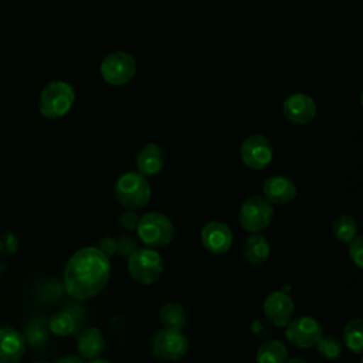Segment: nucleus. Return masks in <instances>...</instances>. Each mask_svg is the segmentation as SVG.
Masks as SVG:
<instances>
[{"mask_svg":"<svg viewBox=\"0 0 363 363\" xmlns=\"http://www.w3.org/2000/svg\"><path fill=\"white\" fill-rule=\"evenodd\" d=\"M242 163L252 170L265 169L274 157V149L269 140L262 135H251L245 138L240 146Z\"/></svg>","mask_w":363,"mask_h":363,"instance_id":"nucleus-10","label":"nucleus"},{"mask_svg":"<svg viewBox=\"0 0 363 363\" xmlns=\"http://www.w3.org/2000/svg\"><path fill=\"white\" fill-rule=\"evenodd\" d=\"M35 363H48V362H35Z\"/></svg>","mask_w":363,"mask_h":363,"instance_id":"nucleus-33","label":"nucleus"},{"mask_svg":"<svg viewBox=\"0 0 363 363\" xmlns=\"http://www.w3.org/2000/svg\"><path fill=\"white\" fill-rule=\"evenodd\" d=\"M106 257H111L116 254V238L111 235H105L99 240V247H98Z\"/></svg>","mask_w":363,"mask_h":363,"instance_id":"nucleus-29","label":"nucleus"},{"mask_svg":"<svg viewBox=\"0 0 363 363\" xmlns=\"http://www.w3.org/2000/svg\"><path fill=\"white\" fill-rule=\"evenodd\" d=\"M57 363H85V359L81 356H62Z\"/></svg>","mask_w":363,"mask_h":363,"instance_id":"nucleus-30","label":"nucleus"},{"mask_svg":"<svg viewBox=\"0 0 363 363\" xmlns=\"http://www.w3.org/2000/svg\"><path fill=\"white\" fill-rule=\"evenodd\" d=\"M150 350L159 360L176 362L186 356L189 340L182 330L162 329L155 332L150 339Z\"/></svg>","mask_w":363,"mask_h":363,"instance_id":"nucleus-7","label":"nucleus"},{"mask_svg":"<svg viewBox=\"0 0 363 363\" xmlns=\"http://www.w3.org/2000/svg\"><path fill=\"white\" fill-rule=\"evenodd\" d=\"M139 214L135 211V210H126L121 214L119 217V224L121 227H123L125 230H129V231H133L136 230L138 227V223H139Z\"/></svg>","mask_w":363,"mask_h":363,"instance_id":"nucleus-27","label":"nucleus"},{"mask_svg":"<svg viewBox=\"0 0 363 363\" xmlns=\"http://www.w3.org/2000/svg\"><path fill=\"white\" fill-rule=\"evenodd\" d=\"M99 71L105 82L115 86L123 85L136 74V61L125 51H115L102 60Z\"/></svg>","mask_w":363,"mask_h":363,"instance_id":"nucleus-8","label":"nucleus"},{"mask_svg":"<svg viewBox=\"0 0 363 363\" xmlns=\"http://www.w3.org/2000/svg\"><path fill=\"white\" fill-rule=\"evenodd\" d=\"M109 275V257L98 247H85L68 259L64 269V288L72 298L89 299L105 288Z\"/></svg>","mask_w":363,"mask_h":363,"instance_id":"nucleus-1","label":"nucleus"},{"mask_svg":"<svg viewBox=\"0 0 363 363\" xmlns=\"http://www.w3.org/2000/svg\"><path fill=\"white\" fill-rule=\"evenodd\" d=\"M257 363H285L288 360L286 346L277 339L264 342L255 354Z\"/></svg>","mask_w":363,"mask_h":363,"instance_id":"nucleus-20","label":"nucleus"},{"mask_svg":"<svg viewBox=\"0 0 363 363\" xmlns=\"http://www.w3.org/2000/svg\"><path fill=\"white\" fill-rule=\"evenodd\" d=\"M284 116L295 125H306L316 116V104L306 94H292L282 104Z\"/></svg>","mask_w":363,"mask_h":363,"instance_id":"nucleus-12","label":"nucleus"},{"mask_svg":"<svg viewBox=\"0 0 363 363\" xmlns=\"http://www.w3.org/2000/svg\"><path fill=\"white\" fill-rule=\"evenodd\" d=\"M271 252V247L268 240L259 234V233H252L247 237L244 242V257L250 264L254 265H261L264 264Z\"/></svg>","mask_w":363,"mask_h":363,"instance_id":"nucleus-18","label":"nucleus"},{"mask_svg":"<svg viewBox=\"0 0 363 363\" xmlns=\"http://www.w3.org/2000/svg\"><path fill=\"white\" fill-rule=\"evenodd\" d=\"M113 194L122 207L139 210L150 200V184L139 172H128L116 180Z\"/></svg>","mask_w":363,"mask_h":363,"instance_id":"nucleus-2","label":"nucleus"},{"mask_svg":"<svg viewBox=\"0 0 363 363\" xmlns=\"http://www.w3.org/2000/svg\"><path fill=\"white\" fill-rule=\"evenodd\" d=\"M274 217V206L264 196L254 194L245 199L238 211L241 227L250 233L265 230Z\"/></svg>","mask_w":363,"mask_h":363,"instance_id":"nucleus-6","label":"nucleus"},{"mask_svg":"<svg viewBox=\"0 0 363 363\" xmlns=\"http://www.w3.org/2000/svg\"><path fill=\"white\" fill-rule=\"evenodd\" d=\"M342 343L353 353L363 352V320L360 318L350 319L342 333Z\"/></svg>","mask_w":363,"mask_h":363,"instance_id":"nucleus-21","label":"nucleus"},{"mask_svg":"<svg viewBox=\"0 0 363 363\" xmlns=\"http://www.w3.org/2000/svg\"><path fill=\"white\" fill-rule=\"evenodd\" d=\"M138 172L145 177L156 176L164 166V152L157 143H146L135 159Z\"/></svg>","mask_w":363,"mask_h":363,"instance_id":"nucleus-16","label":"nucleus"},{"mask_svg":"<svg viewBox=\"0 0 363 363\" xmlns=\"http://www.w3.org/2000/svg\"><path fill=\"white\" fill-rule=\"evenodd\" d=\"M333 235L343 244H349L359 233L356 218L349 214H340L335 218L332 225Z\"/></svg>","mask_w":363,"mask_h":363,"instance_id":"nucleus-22","label":"nucleus"},{"mask_svg":"<svg viewBox=\"0 0 363 363\" xmlns=\"http://www.w3.org/2000/svg\"><path fill=\"white\" fill-rule=\"evenodd\" d=\"M17 247H18V241L14 234L6 233V234L0 235V251L14 252L17 250Z\"/></svg>","mask_w":363,"mask_h":363,"instance_id":"nucleus-28","label":"nucleus"},{"mask_svg":"<svg viewBox=\"0 0 363 363\" xmlns=\"http://www.w3.org/2000/svg\"><path fill=\"white\" fill-rule=\"evenodd\" d=\"M323 335L319 320L312 316H298L291 319L285 326L286 340L301 349L312 347Z\"/></svg>","mask_w":363,"mask_h":363,"instance_id":"nucleus-9","label":"nucleus"},{"mask_svg":"<svg viewBox=\"0 0 363 363\" xmlns=\"http://www.w3.org/2000/svg\"><path fill=\"white\" fill-rule=\"evenodd\" d=\"M315 346L318 349V353L326 360L339 359L343 350V343L336 335H322Z\"/></svg>","mask_w":363,"mask_h":363,"instance_id":"nucleus-24","label":"nucleus"},{"mask_svg":"<svg viewBox=\"0 0 363 363\" xmlns=\"http://www.w3.org/2000/svg\"><path fill=\"white\" fill-rule=\"evenodd\" d=\"M265 318L277 328H284L292 319L295 305L292 298L284 291L271 292L262 305Z\"/></svg>","mask_w":363,"mask_h":363,"instance_id":"nucleus-11","label":"nucleus"},{"mask_svg":"<svg viewBox=\"0 0 363 363\" xmlns=\"http://www.w3.org/2000/svg\"><path fill=\"white\" fill-rule=\"evenodd\" d=\"M349 257L352 262L357 267H363V238L357 234L350 242H349Z\"/></svg>","mask_w":363,"mask_h":363,"instance_id":"nucleus-25","label":"nucleus"},{"mask_svg":"<svg viewBox=\"0 0 363 363\" xmlns=\"http://www.w3.org/2000/svg\"><path fill=\"white\" fill-rule=\"evenodd\" d=\"M88 363H111V362L106 360V359H102V357H96V359L88 360Z\"/></svg>","mask_w":363,"mask_h":363,"instance_id":"nucleus-31","label":"nucleus"},{"mask_svg":"<svg viewBox=\"0 0 363 363\" xmlns=\"http://www.w3.org/2000/svg\"><path fill=\"white\" fill-rule=\"evenodd\" d=\"M136 248V241L129 235H122L116 240V254L123 258H129Z\"/></svg>","mask_w":363,"mask_h":363,"instance_id":"nucleus-26","label":"nucleus"},{"mask_svg":"<svg viewBox=\"0 0 363 363\" xmlns=\"http://www.w3.org/2000/svg\"><path fill=\"white\" fill-rule=\"evenodd\" d=\"M75 101L74 86L65 81H52L44 86L38 99V109L48 119L65 116Z\"/></svg>","mask_w":363,"mask_h":363,"instance_id":"nucleus-3","label":"nucleus"},{"mask_svg":"<svg viewBox=\"0 0 363 363\" xmlns=\"http://www.w3.org/2000/svg\"><path fill=\"white\" fill-rule=\"evenodd\" d=\"M77 350L85 360L101 357L105 350V339L98 328H88L78 335Z\"/></svg>","mask_w":363,"mask_h":363,"instance_id":"nucleus-17","label":"nucleus"},{"mask_svg":"<svg viewBox=\"0 0 363 363\" xmlns=\"http://www.w3.org/2000/svg\"><path fill=\"white\" fill-rule=\"evenodd\" d=\"M159 320L163 329L169 330H182L186 326L187 316L184 308L176 302H167L160 308Z\"/></svg>","mask_w":363,"mask_h":363,"instance_id":"nucleus-19","label":"nucleus"},{"mask_svg":"<svg viewBox=\"0 0 363 363\" xmlns=\"http://www.w3.org/2000/svg\"><path fill=\"white\" fill-rule=\"evenodd\" d=\"M203 247L213 254H224L233 245V233L221 221H208L200 233Z\"/></svg>","mask_w":363,"mask_h":363,"instance_id":"nucleus-13","label":"nucleus"},{"mask_svg":"<svg viewBox=\"0 0 363 363\" xmlns=\"http://www.w3.org/2000/svg\"><path fill=\"white\" fill-rule=\"evenodd\" d=\"M285 363H306V362L299 359V357H292V359H288Z\"/></svg>","mask_w":363,"mask_h":363,"instance_id":"nucleus-32","label":"nucleus"},{"mask_svg":"<svg viewBox=\"0 0 363 363\" xmlns=\"http://www.w3.org/2000/svg\"><path fill=\"white\" fill-rule=\"evenodd\" d=\"M262 191H264V197L269 203L279 204V206L288 204L296 197L295 183L282 174H275L267 179L264 183Z\"/></svg>","mask_w":363,"mask_h":363,"instance_id":"nucleus-15","label":"nucleus"},{"mask_svg":"<svg viewBox=\"0 0 363 363\" xmlns=\"http://www.w3.org/2000/svg\"><path fill=\"white\" fill-rule=\"evenodd\" d=\"M136 231L140 241L149 248L166 247L174 237V225L172 220L166 214L157 211L143 214L139 218Z\"/></svg>","mask_w":363,"mask_h":363,"instance_id":"nucleus-4","label":"nucleus"},{"mask_svg":"<svg viewBox=\"0 0 363 363\" xmlns=\"http://www.w3.org/2000/svg\"><path fill=\"white\" fill-rule=\"evenodd\" d=\"M26 352V339L14 328H0V363H20Z\"/></svg>","mask_w":363,"mask_h":363,"instance_id":"nucleus-14","label":"nucleus"},{"mask_svg":"<svg viewBox=\"0 0 363 363\" xmlns=\"http://www.w3.org/2000/svg\"><path fill=\"white\" fill-rule=\"evenodd\" d=\"M163 258L155 248H136L128 258L129 275L142 285L155 284L163 274Z\"/></svg>","mask_w":363,"mask_h":363,"instance_id":"nucleus-5","label":"nucleus"},{"mask_svg":"<svg viewBox=\"0 0 363 363\" xmlns=\"http://www.w3.org/2000/svg\"><path fill=\"white\" fill-rule=\"evenodd\" d=\"M50 330L57 336H68L75 329V319L67 311H58L48 319Z\"/></svg>","mask_w":363,"mask_h":363,"instance_id":"nucleus-23","label":"nucleus"}]
</instances>
